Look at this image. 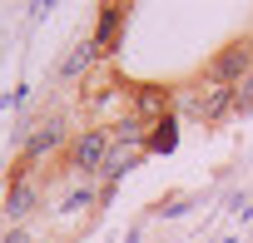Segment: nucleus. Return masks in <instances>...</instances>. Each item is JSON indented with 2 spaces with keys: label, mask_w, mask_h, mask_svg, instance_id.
<instances>
[{
  "label": "nucleus",
  "mask_w": 253,
  "mask_h": 243,
  "mask_svg": "<svg viewBox=\"0 0 253 243\" xmlns=\"http://www.w3.org/2000/svg\"><path fill=\"white\" fill-rule=\"evenodd\" d=\"M174 109L184 119H199V124H218V119L233 109V89L213 75H199L194 84H179L174 89Z\"/></svg>",
  "instance_id": "obj_1"
},
{
  "label": "nucleus",
  "mask_w": 253,
  "mask_h": 243,
  "mask_svg": "<svg viewBox=\"0 0 253 243\" xmlns=\"http://www.w3.org/2000/svg\"><path fill=\"white\" fill-rule=\"evenodd\" d=\"M169 99H174L169 89H159V84H139V89L129 94V114L149 129V124H159V119H169Z\"/></svg>",
  "instance_id": "obj_2"
},
{
  "label": "nucleus",
  "mask_w": 253,
  "mask_h": 243,
  "mask_svg": "<svg viewBox=\"0 0 253 243\" xmlns=\"http://www.w3.org/2000/svg\"><path fill=\"white\" fill-rule=\"evenodd\" d=\"M109 149H114V139L104 134V129H84L80 139H75V149H70V159H75V169H104L109 164Z\"/></svg>",
  "instance_id": "obj_3"
},
{
  "label": "nucleus",
  "mask_w": 253,
  "mask_h": 243,
  "mask_svg": "<svg viewBox=\"0 0 253 243\" xmlns=\"http://www.w3.org/2000/svg\"><path fill=\"white\" fill-rule=\"evenodd\" d=\"M60 144H65V124H60V119H50V124H40V129L30 134L25 154H30V159H45V154H55Z\"/></svg>",
  "instance_id": "obj_4"
},
{
  "label": "nucleus",
  "mask_w": 253,
  "mask_h": 243,
  "mask_svg": "<svg viewBox=\"0 0 253 243\" xmlns=\"http://www.w3.org/2000/svg\"><path fill=\"white\" fill-rule=\"evenodd\" d=\"M144 144H149L154 154H169V149L179 144V124H174V119H159V124H149V134H144Z\"/></svg>",
  "instance_id": "obj_5"
},
{
  "label": "nucleus",
  "mask_w": 253,
  "mask_h": 243,
  "mask_svg": "<svg viewBox=\"0 0 253 243\" xmlns=\"http://www.w3.org/2000/svg\"><path fill=\"white\" fill-rule=\"evenodd\" d=\"M30 203H35V179H15V189H10V199H5L10 218H20V213H25Z\"/></svg>",
  "instance_id": "obj_6"
},
{
  "label": "nucleus",
  "mask_w": 253,
  "mask_h": 243,
  "mask_svg": "<svg viewBox=\"0 0 253 243\" xmlns=\"http://www.w3.org/2000/svg\"><path fill=\"white\" fill-rule=\"evenodd\" d=\"M119 15H124V10H104L99 35H94V45H99V50H104V45H114V35H119Z\"/></svg>",
  "instance_id": "obj_7"
},
{
  "label": "nucleus",
  "mask_w": 253,
  "mask_h": 243,
  "mask_svg": "<svg viewBox=\"0 0 253 243\" xmlns=\"http://www.w3.org/2000/svg\"><path fill=\"white\" fill-rule=\"evenodd\" d=\"M233 109H253V75L243 84H233Z\"/></svg>",
  "instance_id": "obj_8"
}]
</instances>
